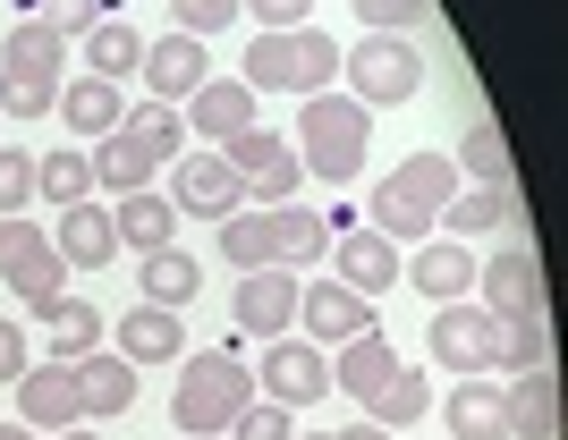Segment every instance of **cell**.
<instances>
[{
  "label": "cell",
  "instance_id": "1",
  "mask_svg": "<svg viewBox=\"0 0 568 440\" xmlns=\"http://www.w3.org/2000/svg\"><path fill=\"white\" fill-rule=\"evenodd\" d=\"M339 76V51L332 34H314V25H288V34H246V69H237V85L246 93H332Z\"/></svg>",
  "mask_w": 568,
  "mask_h": 440
},
{
  "label": "cell",
  "instance_id": "2",
  "mask_svg": "<svg viewBox=\"0 0 568 440\" xmlns=\"http://www.w3.org/2000/svg\"><path fill=\"white\" fill-rule=\"evenodd\" d=\"M365 136H374V111H365V102L314 93L306 111H297V162H306V178L348 186L356 170H365Z\"/></svg>",
  "mask_w": 568,
  "mask_h": 440
},
{
  "label": "cell",
  "instance_id": "3",
  "mask_svg": "<svg viewBox=\"0 0 568 440\" xmlns=\"http://www.w3.org/2000/svg\"><path fill=\"white\" fill-rule=\"evenodd\" d=\"M246 407H255V372L237 365V356H195L179 372V390H170V423L187 440H221Z\"/></svg>",
  "mask_w": 568,
  "mask_h": 440
},
{
  "label": "cell",
  "instance_id": "4",
  "mask_svg": "<svg viewBox=\"0 0 568 440\" xmlns=\"http://www.w3.org/2000/svg\"><path fill=\"white\" fill-rule=\"evenodd\" d=\"M339 69H348V85H356L348 102H365V111H399V102H416V85H425V60H416L407 34H365Z\"/></svg>",
  "mask_w": 568,
  "mask_h": 440
},
{
  "label": "cell",
  "instance_id": "5",
  "mask_svg": "<svg viewBox=\"0 0 568 440\" xmlns=\"http://www.w3.org/2000/svg\"><path fill=\"white\" fill-rule=\"evenodd\" d=\"M221 162L237 170V186L246 195H263V212L272 204H297V178H306V162H297V144L272 136V127H246V136L221 144Z\"/></svg>",
  "mask_w": 568,
  "mask_h": 440
},
{
  "label": "cell",
  "instance_id": "6",
  "mask_svg": "<svg viewBox=\"0 0 568 440\" xmlns=\"http://www.w3.org/2000/svg\"><path fill=\"white\" fill-rule=\"evenodd\" d=\"M255 398L272 407H314V398H332V348H314V339H272L263 348V372H255Z\"/></svg>",
  "mask_w": 568,
  "mask_h": 440
},
{
  "label": "cell",
  "instance_id": "7",
  "mask_svg": "<svg viewBox=\"0 0 568 440\" xmlns=\"http://www.w3.org/2000/svg\"><path fill=\"white\" fill-rule=\"evenodd\" d=\"M60 272H69V263H60V246H51L34 221H0V279L18 288L26 314H43V305L60 297Z\"/></svg>",
  "mask_w": 568,
  "mask_h": 440
},
{
  "label": "cell",
  "instance_id": "8",
  "mask_svg": "<svg viewBox=\"0 0 568 440\" xmlns=\"http://www.w3.org/2000/svg\"><path fill=\"white\" fill-rule=\"evenodd\" d=\"M170 212L179 221H230V212H246V186L221 153H179L170 162Z\"/></svg>",
  "mask_w": 568,
  "mask_h": 440
},
{
  "label": "cell",
  "instance_id": "9",
  "mask_svg": "<svg viewBox=\"0 0 568 440\" xmlns=\"http://www.w3.org/2000/svg\"><path fill=\"white\" fill-rule=\"evenodd\" d=\"M433 365L458 372V381H475V372H493V314L484 305H442L433 314Z\"/></svg>",
  "mask_w": 568,
  "mask_h": 440
},
{
  "label": "cell",
  "instance_id": "10",
  "mask_svg": "<svg viewBox=\"0 0 568 440\" xmlns=\"http://www.w3.org/2000/svg\"><path fill=\"white\" fill-rule=\"evenodd\" d=\"M179 119L195 127V144H230V136H246V127H263V119H255V93L237 85V76H204V85L179 102Z\"/></svg>",
  "mask_w": 568,
  "mask_h": 440
},
{
  "label": "cell",
  "instance_id": "11",
  "mask_svg": "<svg viewBox=\"0 0 568 440\" xmlns=\"http://www.w3.org/2000/svg\"><path fill=\"white\" fill-rule=\"evenodd\" d=\"M237 330L246 339H288L297 330V272H246L237 279Z\"/></svg>",
  "mask_w": 568,
  "mask_h": 440
},
{
  "label": "cell",
  "instance_id": "12",
  "mask_svg": "<svg viewBox=\"0 0 568 440\" xmlns=\"http://www.w3.org/2000/svg\"><path fill=\"white\" fill-rule=\"evenodd\" d=\"M500 229H518V195H509V186H458L450 204L433 212V237H450V246L500 237Z\"/></svg>",
  "mask_w": 568,
  "mask_h": 440
},
{
  "label": "cell",
  "instance_id": "13",
  "mask_svg": "<svg viewBox=\"0 0 568 440\" xmlns=\"http://www.w3.org/2000/svg\"><path fill=\"white\" fill-rule=\"evenodd\" d=\"M297 323H306L314 348H339L356 330H374V305L356 297V288H339V279H314V288H297Z\"/></svg>",
  "mask_w": 568,
  "mask_h": 440
},
{
  "label": "cell",
  "instance_id": "14",
  "mask_svg": "<svg viewBox=\"0 0 568 440\" xmlns=\"http://www.w3.org/2000/svg\"><path fill=\"white\" fill-rule=\"evenodd\" d=\"M500 416H509V440H560V381H551V365L509 372L500 381Z\"/></svg>",
  "mask_w": 568,
  "mask_h": 440
},
{
  "label": "cell",
  "instance_id": "15",
  "mask_svg": "<svg viewBox=\"0 0 568 440\" xmlns=\"http://www.w3.org/2000/svg\"><path fill=\"white\" fill-rule=\"evenodd\" d=\"M18 407H26V432H69V423H85V407H77V365H26Z\"/></svg>",
  "mask_w": 568,
  "mask_h": 440
},
{
  "label": "cell",
  "instance_id": "16",
  "mask_svg": "<svg viewBox=\"0 0 568 440\" xmlns=\"http://www.w3.org/2000/svg\"><path fill=\"white\" fill-rule=\"evenodd\" d=\"M136 76L153 85V102H170V111H179V102L213 76V60H204V43H195V34H162V43H144V69H136Z\"/></svg>",
  "mask_w": 568,
  "mask_h": 440
},
{
  "label": "cell",
  "instance_id": "17",
  "mask_svg": "<svg viewBox=\"0 0 568 440\" xmlns=\"http://www.w3.org/2000/svg\"><path fill=\"white\" fill-rule=\"evenodd\" d=\"M77 407H85V423H111L136 407V365L119 348H94V356H77Z\"/></svg>",
  "mask_w": 568,
  "mask_h": 440
},
{
  "label": "cell",
  "instance_id": "18",
  "mask_svg": "<svg viewBox=\"0 0 568 440\" xmlns=\"http://www.w3.org/2000/svg\"><path fill=\"white\" fill-rule=\"evenodd\" d=\"M263 255L281 263V272H297V263H323L332 255V221L306 204H272L263 212Z\"/></svg>",
  "mask_w": 568,
  "mask_h": 440
},
{
  "label": "cell",
  "instance_id": "19",
  "mask_svg": "<svg viewBox=\"0 0 568 440\" xmlns=\"http://www.w3.org/2000/svg\"><path fill=\"white\" fill-rule=\"evenodd\" d=\"M475 288H484V314H544V263L526 255V246L493 255L475 272Z\"/></svg>",
  "mask_w": 568,
  "mask_h": 440
},
{
  "label": "cell",
  "instance_id": "20",
  "mask_svg": "<svg viewBox=\"0 0 568 440\" xmlns=\"http://www.w3.org/2000/svg\"><path fill=\"white\" fill-rule=\"evenodd\" d=\"M111 348L128 356V365H179V348H187V330H179V314L170 305H128L111 330Z\"/></svg>",
  "mask_w": 568,
  "mask_h": 440
},
{
  "label": "cell",
  "instance_id": "21",
  "mask_svg": "<svg viewBox=\"0 0 568 440\" xmlns=\"http://www.w3.org/2000/svg\"><path fill=\"white\" fill-rule=\"evenodd\" d=\"M51 246H60V263H77V272H102V263L119 255V229H111V204H69L60 212V229H51Z\"/></svg>",
  "mask_w": 568,
  "mask_h": 440
},
{
  "label": "cell",
  "instance_id": "22",
  "mask_svg": "<svg viewBox=\"0 0 568 440\" xmlns=\"http://www.w3.org/2000/svg\"><path fill=\"white\" fill-rule=\"evenodd\" d=\"M407 288L433 297V305H458L475 288V255H467V246H450V237H425V246L407 255Z\"/></svg>",
  "mask_w": 568,
  "mask_h": 440
},
{
  "label": "cell",
  "instance_id": "23",
  "mask_svg": "<svg viewBox=\"0 0 568 440\" xmlns=\"http://www.w3.org/2000/svg\"><path fill=\"white\" fill-rule=\"evenodd\" d=\"M390 372H399V348H390L382 330H356V339L332 348V390H348V398H374Z\"/></svg>",
  "mask_w": 568,
  "mask_h": 440
},
{
  "label": "cell",
  "instance_id": "24",
  "mask_svg": "<svg viewBox=\"0 0 568 440\" xmlns=\"http://www.w3.org/2000/svg\"><path fill=\"white\" fill-rule=\"evenodd\" d=\"M60 60H69V34L51 18H26L0 34V76H51L60 85Z\"/></svg>",
  "mask_w": 568,
  "mask_h": 440
},
{
  "label": "cell",
  "instance_id": "25",
  "mask_svg": "<svg viewBox=\"0 0 568 440\" xmlns=\"http://www.w3.org/2000/svg\"><path fill=\"white\" fill-rule=\"evenodd\" d=\"M111 229H119L128 255H162L170 237H179V212H170V195L144 186V195H119V204H111Z\"/></svg>",
  "mask_w": 568,
  "mask_h": 440
},
{
  "label": "cell",
  "instance_id": "26",
  "mask_svg": "<svg viewBox=\"0 0 568 440\" xmlns=\"http://www.w3.org/2000/svg\"><path fill=\"white\" fill-rule=\"evenodd\" d=\"M332 279L339 288H356V297H374V288H390V279H399V246H390V237H339L332 246Z\"/></svg>",
  "mask_w": 568,
  "mask_h": 440
},
{
  "label": "cell",
  "instance_id": "27",
  "mask_svg": "<svg viewBox=\"0 0 568 440\" xmlns=\"http://www.w3.org/2000/svg\"><path fill=\"white\" fill-rule=\"evenodd\" d=\"M458 186H509V136H500V119L493 111H475L467 119V136H458Z\"/></svg>",
  "mask_w": 568,
  "mask_h": 440
},
{
  "label": "cell",
  "instance_id": "28",
  "mask_svg": "<svg viewBox=\"0 0 568 440\" xmlns=\"http://www.w3.org/2000/svg\"><path fill=\"white\" fill-rule=\"evenodd\" d=\"M119 119H128V102H119V85H102V76H69L60 85V127H77V136H111Z\"/></svg>",
  "mask_w": 568,
  "mask_h": 440
},
{
  "label": "cell",
  "instance_id": "29",
  "mask_svg": "<svg viewBox=\"0 0 568 440\" xmlns=\"http://www.w3.org/2000/svg\"><path fill=\"white\" fill-rule=\"evenodd\" d=\"M153 170H162V162H153L128 127H111V136L94 144V186H111V204H119V195H144V186H153Z\"/></svg>",
  "mask_w": 568,
  "mask_h": 440
},
{
  "label": "cell",
  "instance_id": "30",
  "mask_svg": "<svg viewBox=\"0 0 568 440\" xmlns=\"http://www.w3.org/2000/svg\"><path fill=\"white\" fill-rule=\"evenodd\" d=\"M450 440H509V416H500V381L475 372L450 390Z\"/></svg>",
  "mask_w": 568,
  "mask_h": 440
},
{
  "label": "cell",
  "instance_id": "31",
  "mask_svg": "<svg viewBox=\"0 0 568 440\" xmlns=\"http://www.w3.org/2000/svg\"><path fill=\"white\" fill-rule=\"evenodd\" d=\"M144 69V34L128 18H102L94 34H85V76H102V85H128V76Z\"/></svg>",
  "mask_w": 568,
  "mask_h": 440
},
{
  "label": "cell",
  "instance_id": "32",
  "mask_svg": "<svg viewBox=\"0 0 568 440\" xmlns=\"http://www.w3.org/2000/svg\"><path fill=\"white\" fill-rule=\"evenodd\" d=\"M34 323L51 330V365H77V356L102 348V314H94V305H77V297H51Z\"/></svg>",
  "mask_w": 568,
  "mask_h": 440
},
{
  "label": "cell",
  "instance_id": "33",
  "mask_svg": "<svg viewBox=\"0 0 568 440\" xmlns=\"http://www.w3.org/2000/svg\"><path fill=\"white\" fill-rule=\"evenodd\" d=\"M382 186H390V195H407L416 212H442V204L458 195V170H450V153H407Z\"/></svg>",
  "mask_w": 568,
  "mask_h": 440
},
{
  "label": "cell",
  "instance_id": "34",
  "mask_svg": "<svg viewBox=\"0 0 568 440\" xmlns=\"http://www.w3.org/2000/svg\"><path fill=\"white\" fill-rule=\"evenodd\" d=\"M544 365V314H493V372H535Z\"/></svg>",
  "mask_w": 568,
  "mask_h": 440
},
{
  "label": "cell",
  "instance_id": "35",
  "mask_svg": "<svg viewBox=\"0 0 568 440\" xmlns=\"http://www.w3.org/2000/svg\"><path fill=\"white\" fill-rule=\"evenodd\" d=\"M34 195H51L60 212H69V204H85V195H94V153H77V144L43 153V162H34Z\"/></svg>",
  "mask_w": 568,
  "mask_h": 440
},
{
  "label": "cell",
  "instance_id": "36",
  "mask_svg": "<svg viewBox=\"0 0 568 440\" xmlns=\"http://www.w3.org/2000/svg\"><path fill=\"white\" fill-rule=\"evenodd\" d=\"M119 127H128V136H136V144H144V153H153L162 170L179 162V153H187V119L170 111V102H136V111L119 119Z\"/></svg>",
  "mask_w": 568,
  "mask_h": 440
},
{
  "label": "cell",
  "instance_id": "37",
  "mask_svg": "<svg viewBox=\"0 0 568 440\" xmlns=\"http://www.w3.org/2000/svg\"><path fill=\"white\" fill-rule=\"evenodd\" d=\"M204 288V272H195V255H179V246H162V255H144V305H179Z\"/></svg>",
  "mask_w": 568,
  "mask_h": 440
},
{
  "label": "cell",
  "instance_id": "38",
  "mask_svg": "<svg viewBox=\"0 0 568 440\" xmlns=\"http://www.w3.org/2000/svg\"><path fill=\"white\" fill-rule=\"evenodd\" d=\"M365 407H374V423H382V432H407V423H416V416H425V407H433V390H425V372H390V381H382V390L374 398H365Z\"/></svg>",
  "mask_w": 568,
  "mask_h": 440
},
{
  "label": "cell",
  "instance_id": "39",
  "mask_svg": "<svg viewBox=\"0 0 568 440\" xmlns=\"http://www.w3.org/2000/svg\"><path fill=\"white\" fill-rule=\"evenodd\" d=\"M374 237H390V246H407V237H416V246H425V237H433V212H416L407 195L374 186Z\"/></svg>",
  "mask_w": 568,
  "mask_h": 440
},
{
  "label": "cell",
  "instance_id": "40",
  "mask_svg": "<svg viewBox=\"0 0 568 440\" xmlns=\"http://www.w3.org/2000/svg\"><path fill=\"white\" fill-rule=\"evenodd\" d=\"M26 204H34V153L0 144V221H18Z\"/></svg>",
  "mask_w": 568,
  "mask_h": 440
},
{
  "label": "cell",
  "instance_id": "41",
  "mask_svg": "<svg viewBox=\"0 0 568 440\" xmlns=\"http://www.w3.org/2000/svg\"><path fill=\"white\" fill-rule=\"evenodd\" d=\"M0 111L43 119V111H60V85H51V76H0Z\"/></svg>",
  "mask_w": 568,
  "mask_h": 440
},
{
  "label": "cell",
  "instance_id": "42",
  "mask_svg": "<svg viewBox=\"0 0 568 440\" xmlns=\"http://www.w3.org/2000/svg\"><path fill=\"white\" fill-rule=\"evenodd\" d=\"M179 9V34H195V43H213L221 25L237 18V0H170Z\"/></svg>",
  "mask_w": 568,
  "mask_h": 440
},
{
  "label": "cell",
  "instance_id": "43",
  "mask_svg": "<svg viewBox=\"0 0 568 440\" xmlns=\"http://www.w3.org/2000/svg\"><path fill=\"white\" fill-rule=\"evenodd\" d=\"M230 440H297V423H288V407H272V398H255L246 416L230 423Z\"/></svg>",
  "mask_w": 568,
  "mask_h": 440
},
{
  "label": "cell",
  "instance_id": "44",
  "mask_svg": "<svg viewBox=\"0 0 568 440\" xmlns=\"http://www.w3.org/2000/svg\"><path fill=\"white\" fill-rule=\"evenodd\" d=\"M43 18L60 25V34H94L102 18H119L111 0H43Z\"/></svg>",
  "mask_w": 568,
  "mask_h": 440
},
{
  "label": "cell",
  "instance_id": "45",
  "mask_svg": "<svg viewBox=\"0 0 568 440\" xmlns=\"http://www.w3.org/2000/svg\"><path fill=\"white\" fill-rule=\"evenodd\" d=\"M356 18L374 25V34H407V25L425 18V0H356Z\"/></svg>",
  "mask_w": 568,
  "mask_h": 440
},
{
  "label": "cell",
  "instance_id": "46",
  "mask_svg": "<svg viewBox=\"0 0 568 440\" xmlns=\"http://www.w3.org/2000/svg\"><path fill=\"white\" fill-rule=\"evenodd\" d=\"M237 9H246L263 34H288V25H306V18H314V0H237Z\"/></svg>",
  "mask_w": 568,
  "mask_h": 440
},
{
  "label": "cell",
  "instance_id": "47",
  "mask_svg": "<svg viewBox=\"0 0 568 440\" xmlns=\"http://www.w3.org/2000/svg\"><path fill=\"white\" fill-rule=\"evenodd\" d=\"M26 365H34V356H26V330L9 323V314H0V381H18Z\"/></svg>",
  "mask_w": 568,
  "mask_h": 440
},
{
  "label": "cell",
  "instance_id": "48",
  "mask_svg": "<svg viewBox=\"0 0 568 440\" xmlns=\"http://www.w3.org/2000/svg\"><path fill=\"white\" fill-rule=\"evenodd\" d=\"M339 440H399V432H382V423H348Z\"/></svg>",
  "mask_w": 568,
  "mask_h": 440
},
{
  "label": "cell",
  "instance_id": "49",
  "mask_svg": "<svg viewBox=\"0 0 568 440\" xmlns=\"http://www.w3.org/2000/svg\"><path fill=\"white\" fill-rule=\"evenodd\" d=\"M0 440H34V432H26V423H0Z\"/></svg>",
  "mask_w": 568,
  "mask_h": 440
},
{
  "label": "cell",
  "instance_id": "50",
  "mask_svg": "<svg viewBox=\"0 0 568 440\" xmlns=\"http://www.w3.org/2000/svg\"><path fill=\"white\" fill-rule=\"evenodd\" d=\"M60 440H94V432H85V423H69V432H60Z\"/></svg>",
  "mask_w": 568,
  "mask_h": 440
},
{
  "label": "cell",
  "instance_id": "51",
  "mask_svg": "<svg viewBox=\"0 0 568 440\" xmlns=\"http://www.w3.org/2000/svg\"><path fill=\"white\" fill-rule=\"evenodd\" d=\"M297 440H339V432H297Z\"/></svg>",
  "mask_w": 568,
  "mask_h": 440
}]
</instances>
